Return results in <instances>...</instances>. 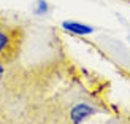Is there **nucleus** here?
<instances>
[{
  "mask_svg": "<svg viewBox=\"0 0 130 124\" xmlns=\"http://www.w3.org/2000/svg\"><path fill=\"white\" fill-rule=\"evenodd\" d=\"M62 27L68 32H73L76 35H90L94 32V27L86 24H81V22H75V21H63L62 22Z\"/></svg>",
  "mask_w": 130,
  "mask_h": 124,
  "instance_id": "nucleus-2",
  "label": "nucleus"
},
{
  "mask_svg": "<svg viewBox=\"0 0 130 124\" xmlns=\"http://www.w3.org/2000/svg\"><path fill=\"white\" fill-rule=\"evenodd\" d=\"M97 110L94 107H90L89 103H76L70 110V121L73 124H81L86 118H89L90 115H95Z\"/></svg>",
  "mask_w": 130,
  "mask_h": 124,
  "instance_id": "nucleus-1",
  "label": "nucleus"
},
{
  "mask_svg": "<svg viewBox=\"0 0 130 124\" xmlns=\"http://www.w3.org/2000/svg\"><path fill=\"white\" fill-rule=\"evenodd\" d=\"M3 72H5V67H3V62L0 61V78L3 76Z\"/></svg>",
  "mask_w": 130,
  "mask_h": 124,
  "instance_id": "nucleus-5",
  "label": "nucleus"
},
{
  "mask_svg": "<svg viewBox=\"0 0 130 124\" xmlns=\"http://www.w3.org/2000/svg\"><path fill=\"white\" fill-rule=\"evenodd\" d=\"M34 11H35V15H46V13L49 11V5H48V2H46V0H37Z\"/></svg>",
  "mask_w": 130,
  "mask_h": 124,
  "instance_id": "nucleus-4",
  "label": "nucleus"
},
{
  "mask_svg": "<svg viewBox=\"0 0 130 124\" xmlns=\"http://www.w3.org/2000/svg\"><path fill=\"white\" fill-rule=\"evenodd\" d=\"M11 45V38L5 30H0V56H3V53H6Z\"/></svg>",
  "mask_w": 130,
  "mask_h": 124,
  "instance_id": "nucleus-3",
  "label": "nucleus"
}]
</instances>
